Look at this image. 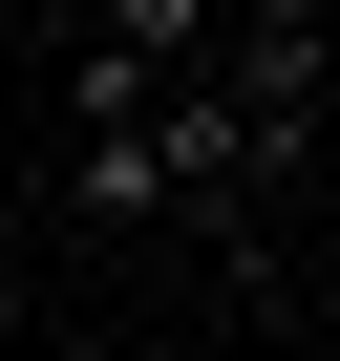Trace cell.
Masks as SVG:
<instances>
[{
    "label": "cell",
    "instance_id": "6da1fadb",
    "mask_svg": "<svg viewBox=\"0 0 340 361\" xmlns=\"http://www.w3.org/2000/svg\"><path fill=\"white\" fill-rule=\"evenodd\" d=\"M64 213H85V234H170V170H149V106H128V128H64Z\"/></svg>",
    "mask_w": 340,
    "mask_h": 361
},
{
    "label": "cell",
    "instance_id": "7a4b0ae2",
    "mask_svg": "<svg viewBox=\"0 0 340 361\" xmlns=\"http://www.w3.org/2000/svg\"><path fill=\"white\" fill-rule=\"evenodd\" d=\"M0 340H22V298H0Z\"/></svg>",
    "mask_w": 340,
    "mask_h": 361
},
{
    "label": "cell",
    "instance_id": "3957f363",
    "mask_svg": "<svg viewBox=\"0 0 340 361\" xmlns=\"http://www.w3.org/2000/svg\"><path fill=\"white\" fill-rule=\"evenodd\" d=\"M319 361H340V319H319Z\"/></svg>",
    "mask_w": 340,
    "mask_h": 361
}]
</instances>
